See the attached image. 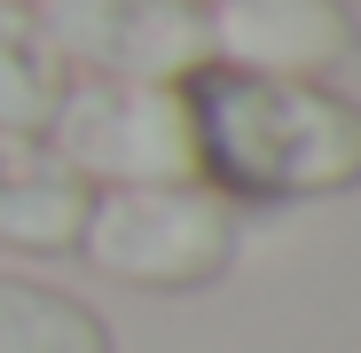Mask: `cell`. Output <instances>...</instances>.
I'll use <instances>...</instances> for the list:
<instances>
[{
    "label": "cell",
    "mask_w": 361,
    "mask_h": 353,
    "mask_svg": "<svg viewBox=\"0 0 361 353\" xmlns=\"http://www.w3.org/2000/svg\"><path fill=\"white\" fill-rule=\"evenodd\" d=\"M197 142L228 197H330L361 181V102L322 79L197 71Z\"/></svg>",
    "instance_id": "cell-1"
},
{
    "label": "cell",
    "mask_w": 361,
    "mask_h": 353,
    "mask_svg": "<svg viewBox=\"0 0 361 353\" xmlns=\"http://www.w3.org/2000/svg\"><path fill=\"white\" fill-rule=\"evenodd\" d=\"M189 8H212V0H189Z\"/></svg>",
    "instance_id": "cell-9"
},
{
    "label": "cell",
    "mask_w": 361,
    "mask_h": 353,
    "mask_svg": "<svg viewBox=\"0 0 361 353\" xmlns=\"http://www.w3.org/2000/svg\"><path fill=\"white\" fill-rule=\"evenodd\" d=\"M71 94V63L55 55L24 0H0V134H47Z\"/></svg>",
    "instance_id": "cell-7"
},
{
    "label": "cell",
    "mask_w": 361,
    "mask_h": 353,
    "mask_svg": "<svg viewBox=\"0 0 361 353\" xmlns=\"http://www.w3.org/2000/svg\"><path fill=\"white\" fill-rule=\"evenodd\" d=\"M0 353H118V345L87 299L0 275Z\"/></svg>",
    "instance_id": "cell-8"
},
{
    "label": "cell",
    "mask_w": 361,
    "mask_h": 353,
    "mask_svg": "<svg viewBox=\"0 0 361 353\" xmlns=\"http://www.w3.org/2000/svg\"><path fill=\"white\" fill-rule=\"evenodd\" d=\"M79 252L94 275L134 290H204L235 259V204L212 181H142L87 204Z\"/></svg>",
    "instance_id": "cell-2"
},
{
    "label": "cell",
    "mask_w": 361,
    "mask_h": 353,
    "mask_svg": "<svg viewBox=\"0 0 361 353\" xmlns=\"http://www.w3.org/2000/svg\"><path fill=\"white\" fill-rule=\"evenodd\" d=\"M24 8L55 39V55L87 79L189 87L197 71H212L204 8H189V0H24Z\"/></svg>",
    "instance_id": "cell-4"
},
{
    "label": "cell",
    "mask_w": 361,
    "mask_h": 353,
    "mask_svg": "<svg viewBox=\"0 0 361 353\" xmlns=\"http://www.w3.org/2000/svg\"><path fill=\"white\" fill-rule=\"evenodd\" d=\"M94 189L32 134H0V244L8 252H79Z\"/></svg>",
    "instance_id": "cell-6"
},
{
    "label": "cell",
    "mask_w": 361,
    "mask_h": 353,
    "mask_svg": "<svg viewBox=\"0 0 361 353\" xmlns=\"http://www.w3.org/2000/svg\"><path fill=\"white\" fill-rule=\"evenodd\" d=\"M47 149L79 181L142 189V181H204V142H197V102L189 87L157 79H71L63 110L47 126Z\"/></svg>",
    "instance_id": "cell-3"
},
{
    "label": "cell",
    "mask_w": 361,
    "mask_h": 353,
    "mask_svg": "<svg viewBox=\"0 0 361 353\" xmlns=\"http://www.w3.org/2000/svg\"><path fill=\"white\" fill-rule=\"evenodd\" d=\"M204 39L212 63L252 79H330L353 63L361 24L345 0H212Z\"/></svg>",
    "instance_id": "cell-5"
}]
</instances>
